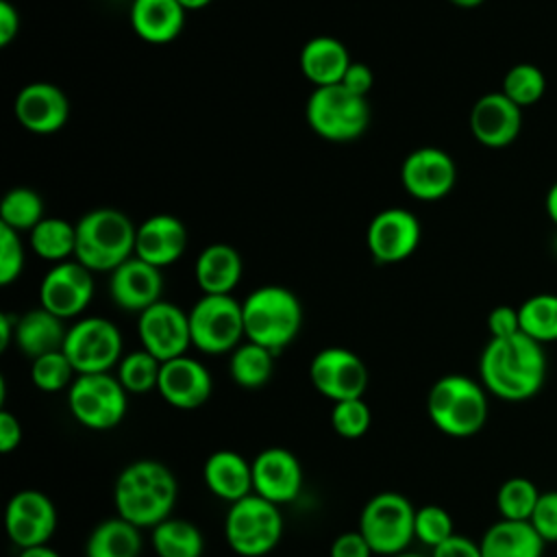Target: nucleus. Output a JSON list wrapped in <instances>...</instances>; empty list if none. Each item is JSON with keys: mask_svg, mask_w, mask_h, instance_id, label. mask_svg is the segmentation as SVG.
<instances>
[{"mask_svg": "<svg viewBox=\"0 0 557 557\" xmlns=\"http://www.w3.org/2000/svg\"><path fill=\"white\" fill-rule=\"evenodd\" d=\"M481 383L503 400H527L546 379V355L540 342L524 333L490 337L479 359Z\"/></svg>", "mask_w": 557, "mask_h": 557, "instance_id": "nucleus-1", "label": "nucleus"}, {"mask_svg": "<svg viewBox=\"0 0 557 557\" xmlns=\"http://www.w3.org/2000/svg\"><path fill=\"white\" fill-rule=\"evenodd\" d=\"M176 479L159 461L141 459L126 466L113 490L117 516L126 522L141 527H157L170 518L176 503Z\"/></svg>", "mask_w": 557, "mask_h": 557, "instance_id": "nucleus-2", "label": "nucleus"}, {"mask_svg": "<svg viewBox=\"0 0 557 557\" xmlns=\"http://www.w3.org/2000/svg\"><path fill=\"white\" fill-rule=\"evenodd\" d=\"M137 226L117 209L87 211L76 222L74 259L91 272H113L135 255Z\"/></svg>", "mask_w": 557, "mask_h": 557, "instance_id": "nucleus-3", "label": "nucleus"}, {"mask_svg": "<svg viewBox=\"0 0 557 557\" xmlns=\"http://www.w3.org/2000/svg\"><path fill=\"white\" fill-rule=\"evenodd\" d=\"M244 335L274 355L292 344L302 324V307L294 292L283 285H263L242 302Z\"/></svg>", "mask_w": 557, "mask_h": 557, "instance_id": "nucleus-4", "label": "nucleus"}, {"mask_svg": "<svg viewBox=\"0 0 557 557\" xmlns=\"http://www.w3.org/2000/svg\"><path fill=\"white\" fill-rule=\"evenodd\" d=\"M426 411L444 435L470 437L487 420V396L476 381L463 374H446L431 385Z\"/></svg>", "mask_w": 557, "mask_h": 557, "instance_id": "nucleus-5", "label": "nucleus"}, {"mask_svg": "<svg viewBox=\"0 0 557 557\" xmlns=\"http://www.w3.org/2000/svg\"><path fill=\"white\" fill-rule=\"evenodd\" d=\"M309 128L329 141H352L370 124V104L363 96L348 91L342 83L315 87L307 100Z\"/></svg>", "mask_w": 557, "mask_h": 557, "instance_id": "nucleus-6", "label": "nucleus"}, {"mask_svg": "<svg viewBox=\"0 0 557 557\" xmlns=\"http://www.w3.org/2000/svg\"><path fill=\"white\" fill-rule=\"evenodd\" d=\"M228 546L242 557L268 555L283 535V516L278 505L248 494L231 503L224 520Z\"/></svg>", "mask_w": 557, "mask_h": 557, "instance_id": "nucleus-7", "label": "nucleus"}, {"mask_svg": "<svg viewBox=\"0 0 557 557\" xmlns=\"http://www.w3.org/2000/svg\"><path fill=\"white\" fill-rule=\"evenodd\" d=\"M416 509L398 492H381L372 496L359 516V533L376 555L405 553L416 537Z\"/></svg>", "mask_w": 557, "mask_h": 557, "instance_id": "nucleus-8", "label": "nucleus"}, {"mask_svg": "<svg viewBox=\"0 0 557 557\" xmlns=\"http://www.w3.org/2000/svg\"><path fill=\"white\" fill-rule=\"evenodd\" d=\"M191 346L207 355L233 352L244 335V311L231 294H202L187 311Z\"/></svg>", "mask_w": 557, "mask_h": 557, "instance_id": "nucleus-9", "label": "nucleus"}, {"mask_svg": "<svg viewBox=\"0 0 557 557\" xmlns=\"http://www.w3.org/2000/svg\"><path fill=\"white\" fill-rule=\"evenodd\" d=\"M72 416L87 429L107 431L126 416V389L109 372L78 374L67 392Z\"/></svg>", "mask_w": 557, "mask_h": 557, "instance_id": "nucleus-10", "label": "nucleus"}, {"mask_svg": "<svg viewBox=\"0 0 557 557\" xmlns=\"http://www.w3.org/2000/svg\"><path fill=\"white\" fill-rule=\"evenodd\" d=\"M63 352L76 374L109 372L122 359V335L107 318H83L67 329Z\"/></svg>", "mask_w": 557, "mask_h": 557, "instance_id": "nucleus-11", "label": "nucleus"}, {"mask_svg": "<svg viewBox=\"0 0 557 557\" xmlns=\"http://www.w3.org/2000/svg\"><path fill=\"white\" fill-rule=\"evenodd\" d=\"M309 379L324 398L352 400L361 398L368 387V368L352 350L331 346L311 359Z\"/></svg>", "mask_w": 557, "mask_h": 557, "instance_id": "nucleus-12", "label": "nucleus"}, {"mask_svg": "<svg viewBox=\"0 0 557 557\" xmlns=\"http://www.w3.org/2000/svg\"><path fill=\"white\" fill-rule=\"evenodd\" d=\"M137 333L141 348L154 355L161 363L185 355L191 346L189 315L168 300H159L139 313Z\"/></svg>", "mask_w": 557, "mask_h": 557, "instance_id": "nucleus-13", "label": "nucleus"}, {"mask_svg": "<svg viewBox=\"0 0 557 557\" xmlns=\"http://www.w3.org/2000/svg\"><path fill=\"white\" fill-rule=\"evenodd\" d=\"M94 272L81 261H61L46 272L39 285V302L50 313L65 318H76L87 309L94 296Z\"/></svg>", "mask_w": 557, "mask_h": 557, "instance_id": "nucleus-14", "label": "nucleus"}, {"mask_svg": "<svg viewBox=\"0 0 557 557\" xmlns=\"http://www.w3.org/2000/svg\"><path fill=\"white\" fill-rule=\"evenodd\" d=\"M457 181L453 157L435 146H422L409 152L400 165V183L405 191L418 200L433 202L444 198Z\"/></svg>", "mask_w": 557, "mask_h": 557, "instance_id": "nucleus-15", "label": "nucleus"}, {"mask_svg": "<svg viewBox=\"0 0 557 557\" xmlns=\"http://www.w3.org/2000/svg\"><path fill=\"white\" fill-rule=\"evenodd\" d=\"M422 228L418 218L400 207L379 211L366 231L370 255L379 263H398L411 257L420 244Z\"/></svg>", "mask_w": 557, "mask_h": 557, "instance_id": "nucleus-16", "label": "nucleus"}, {"mask_svg": "<svg viewBox=\"0 0 557 557\" xmlns=\"http://www.w3.org/2000/svg\"><path fill=\"white\" fill-rule=\"evenodd\" d=\"M13 113L26 131L35 135H52L65 126L70 117V100L57 85L35 81L17 91Z\"/></svg>", "mask_w": 557, "mask_h": 557, "instance_id": "nucleus-17", "label": "nucleus"}, {"mask_svg": "<svg viewBox=\"0 0 557 557\" xmlns=\"http://www.w3.org/2000/svg\"><path fill=\"white\" fill-rule=\"evenodd\" d=\"M302 487V468L294 453L281 446L261 450L252 461V494L283 505L294 500Z\"/></svg>", "mask_w": 557, "mask_h": 557, "instance_id": "nucleus-18", "label": "nucleus"}, {"mask_svg": "<svg viewBox=\"0 0 557 557\" xmlns=\"http://www.w3.org/2000/svg\"><path fill=\"white\" fill-rule=\"evenodd\" d=\"M522 128V111L503 91L483 94L470 109V133L485 148L509 146Z\"/></svg>", "mask_w": 557, "mask_h": 557, "instance_id": "nucleus-19", "label": "nucleus"}, {"mask_svg": "<svg viewBox=\"0 0 557 557\" xmlns=\"http://www.w3.org/2000/svg\"><path fill=\"white\" fill-rule=\"evenodd\" d=\"M161 292H163L161 268L135 255L126 259L122 265H117L109 278L111 300L120 309L133 311V313H141L154 302H159Z\"/></svg>", "mask_w": 557, "mask_h": 557, "instance_id": "nucleus-20", "label": "nucleus"}, {"mask_svg": "<svg viewBox=\"0 0 557 557\" xmlns=\"http://www.w3.org/2000/svg\"><path fill=\"white\" fill-rule=\"evenodd\" d=\"M157 389L168 405L176 409H196L209 400L213 383L209 370L200 361L181 355L161 363Z\"/></svg>", "mask_w": 557, "mask_h": 557, "instance_id": "nucleus-21", "label": "nucleus"}, {"mask_svg": "<svg viewBox=\"0 0 557 557\" xmlns=\"http://www.w3.org/2000/svg\"><path fill=\"white\" fill-rule=\"evenodd\" d=\"M187 248L185 224L170 213H154L137 226L135 235V257L165 268L183 257Z\"/></svg>", "mask_w": 557, "mask_h": 557, "instance_id": "nucleus-22", "label": "nucleus"}, {"mask_svg": "<svg viewBox=\"0 0 557 557\" xmlns=\"http://www.w3.org/2000/svg\"><path fill=\"white\" fill-rule=\"evenodd\" d=\"M350 63L348 48L329 35L311 37L300 50V72L313 87L339 85Z\"/></svg>", "mask_w": 557, "mask_h": 557, "instance_id": "nucleus-23", "label": "nucleus"}, {"mask_svg": "<svg viewBox=\"0 0 557 557\" xmlns=\"http://www.w3.org/2000/svg\"><path fill=\"white\" fill-rule=\"evenodd\" d=\"M185 9L178 0H133L131 26L148 44H168L176 39L185 24Z\"/></svg>", "mask_w": 557, "mask_h": 557, "instance_id": "nucleus-24", "label": "nucleus"}, {"mask_svg": "<svg viewBox=\"0 0 557 557\" xmlns=\"http://www.w3.org/2000/svg\"><path fill=\"white\" fill-rule=\"evenodd\" d=\"M202 479L209 492L228 503L252 494V463L235 450H215L209 455L202 468Z\"/></svg>", "mask_w": 557, "mask_h": 557, "instance_id": "nucleus-25", "label": "nucleus"}, {"mask_svg": "<svg viewBox=\"0 0 557 557\" xmlns=\"http://www.w3.org/2000/svg\"><path fill=\"white\" fill-rule=\"evenodd\" d=\"M544 540L529 520H505L494 522L481 537L483 557H542Z\"/></svg>", "mask_w": 557, "mask_h": 557, "instance_id": "nucleus-26", "label": "nucleus"}, {"mask_svg": "<svg viewBox=\"0 0 557 557\" xmlns=\"http://www.w3.org/2000/svg\"><path fill=\"white\" fill-rule=\"evenodd\" d=\"M244 272L239 252L228 244H211L196 259V283L202 294H231Z\"/></svg>", "mask_w": 557, "mask_h": 557, "instance_id": "nucleus-27", "label": "nucleus"}, {"mask_svg": "<svg viewBox=\"0 0 557 557\" xmlns=\"http://www.w3.org/2000/svg\"><path fill=\"white\" fill-rule=\"evenodd\" d=\"M65 335L67 331L63 329V320L44 307L30 309L17 318L15 344L30 359L63 350Z\"/></svg>", "mask_w": 557, "mask_h": 557, "instance_id": "nucleus-28", "label": "nucleus"}, {"mask_svg": "<svg viewBox=\"0 0 557 557\" xmlns=\"http://www.w3.org/2000/svg\"><path fill=\"white\" fill-rule=\"evenodd\" d=\"M141 535L139 529L124 518L102 520L85 544L87 557H139Z\"/></svg>", "mask_w": 557, "mask_h": 557, "instance_id": "nucleus-29", "label": "nucleus"}, {"mask_svg": "<svg viewBox=\"0 0 557 557\" xmlns=\"http://www.w3.org/2000/svg\"><path fill=\"white\" fill-rule=\"evenodd\" d=\"M30 248L37 257L61 263L76 250V224H70L63 218L50 215L44 218L30 233H28Z\"/></svg>", "mask_w": 557, "mask_h": 557, "instance_id": "nucleus-30", "label": "nucleus"}, {"mask_svg": "<svg viewBox=\"0 0 557 557\" xmlns=\"http://www.w3.org/2000/svg\"><path fill=\"white\" fill-rule=\"evenodd\" d=\"M152 548L159 557H200L205 542L189 520L168 518L152 529Z\"/></svg>", "mask_w": 557, "mask_h": 557, "instance_id": "nucleus-31", "label": "nucleus"}, {"mask_svg": "<svg viewBox=\"0 0 557 557\" xmlns=\"http://www.w3.org/2000/svg\"><path fill=\"white\" fill-rule=\"evenodd\" d=\"M274 368V352L255 344V342H242L233 352H231V376L239 387L246 389H257L263 387Z\"/></svg>", "mask_w": 557, "mask_h": 557, "instance_id": "nucleus-32", "label": "nucleus"}, {"mask_svg": "<svg viewBox=\"0 0 557 557\" xmlns=\"http://www.w3.org/2000/svg\"><path fill=\"white\" fill-rule=\"evenodd\" d=\"M520 333L546 344L557 342V294H535L518 307Z\"/></svg>", "mask_w": 557, "mask_h": 557, "instance_id": "nucleus-33", "label": "nucleus"}, {"mask_svg": "<svg viewBox=\"0 0 557 557\" xmlns=\"http://www.w3.org/2000/svg\"><path fill=\"white\" fill-rule=\"evenodd\" d=\"M44 200L30 187H13L0 202V224L13 231H33L44 220Z\"/></svg>", "mask_w": 557, "mask_h": 557, "instance_id": "nucleus-34", "label": "nucleus"}, {"mask_svg": "<svg viewBox=\"0 0 557 557\" xmlns=\"http://www.w3.org/2000/svg\"><path fill=\"white\" fill-rule=\"evenodd\" d=\"M161 372V361L148 350H133L124 355L117 363V379L126 392L146 394L157 387Z\"/></svg>", "mask_w": 557, "mask_h": 557, "instance_id": "nucleus-35", "label": "nucleus"}, {"mask_svg": "<svg viewBox=\"0 0 557 557\" xmlns=\"http://www.w3.org/2000/svg\"><path fill=\"white\" fill-rule=\"evenodd\" d=\"M500 91L522 109L542 100L546 91V76L533 63H516L507 70Z\"/></svg>", "mask_w": 557, "mask_h": 557, "instance_id": "nucleus-36", "label": "nucleus"}, {"mask_svg": "<svg viewBox=\"0 0 557 557\" xmlns=\"http://www.w3.org/2000/svg\"><path fill=\"white\" fill-rule=\"evenodd\" d=\"M542 492L524 476L507 479L496 492V507L505 520H531Z\"/></svg>", "mask_w": 557, "mask_h": 557, "instance_id": "nucleus-37", "label": "nucleus"}, {"mask_svg": "<svg viewBox=\"0 0 557 557\" xmlns=\"http://www.w3.org/2000/svg\"><path fill=\"white\" fill-rule=\"evenodd\" d=\"M74 372L76 370L72 368L70 359L65 357L63 350L41 355V357L33 359V366H30V379H33L35 387H39L41 392H59V389L72 385Z\"/></svg>", "mask_w": 557, "mask_h": 557, "instance_id": "nucleus-38", "label": "nucleus"}, {"mask_svg": "<svg viewBox=\"0 0 557 557\" xmlns=\"http://www.w3.org/2000/svg\"><path fill=\"white\" fill-rule=\"evenodd\" d=\"M370 420H372V413L363 398L333 403L331 424L335 433L344 440H357L366 435V431L370 429Z\"/></svg>", "mask_w": 557, "mask_h": 557, "instance_id": "nucleus-39", "label": "nucleus"}, {"mask_svg": "<svg viewBox=\"0 0 557 557\" xmlns=\"http://www.w3.org/2000/svg\"><path fill=\"white\" fill-rule=\"evenodd\" d=\"M416 537L435 548L442 542H446L450 535H455L453 531V518L450 513L440 507V505H422L420 509H416V524H413Z\"/></svg>", "mask_w": 557, "mask_h": 557, "instance_id": "nucleus-40", "label": "nucleus"}, {"mask_svg": "<svg viewBox=\"0 0 557 557\" xmlns=\"http://www.w3.org/2000/svg\"><path fill=\"white\" fill-rule=\"evenodd\" d=\"M4 529H7L9 540L20 548L41 546L54 533V527L44 524L39 520H33V518H28V516L11 509V507H7V511H4Z\"/></svg>", "mask_w": 557, "mask_h": 557, "instance_id": "nucleus-41", "label": "nucleus"}, {"mask_svg": "<svg viewBox=\"0 0 557 557\" xmlns=\"http://www.w3.org/2000/svg\"><path fill=\"white\" fill-rule=\"evenodd\" d=\"M24 270V246L20 233L0 224V285L13 283Z\"/></svg>", "mask_w": 557, "mask_h": 557, "instance_id": "nucleus-42", "label": "nucleus"}, {"mask_svg": "<svg viewBox=\"0 0 557 557\" xmlns=\"http://www.w3.org/2000/svg\"><path fill=\"white\" fill-rule=\"evenodd\" d=\"M529 522L544 542H557V490L540 494Z\"/></svg>", "mask_w": 557, "mask_h": 557, "instance_id": "nucleus-43", "label": "nucleus"}, {"mask_svg": "<svg viewBox=\"0 0 557 557\" xmlns=\"http://www.w3.org/2000/svg\"><path fill=\"white\" fill-rule=\"evenodd\" d=\"M487 331L492 337H509V335L520 333L518 309H513L509 305L494 307L487 315Z\"/></svg>", "mask_w": 557, "mask_h": 557, "instance_id": "nucleus-44", "label": "nucleus"}, {"mask_svg": "<svg viewBox=\"0 0 557 557\" xmlns=\"http://www.w3.org/2000/svg\"><path fill=\"white\" fill-rule=\"evenodd\" d=\"M372 548L359 531H346L331 544V557H372Z\"/></svg>", "mask_w": 557, "mask_h": 557, "instance_id": "nucleus-45", "label": "nucleus"}, {"mask_svg": "<svg viewBox=\"0 0 557 557\" xmlns=\"http://www.w3.org/2000/svg\"><path fill=\"white\" fill-rule=\"evenodd\" d=\"M342 85H344L348 91H352V94L366 98V96L370 94L372 85H374V74H372V70H370L366 63L352 61V63L348 65L344 78H342Z\"/></svg>", "mask_w": 557, "mask_h": 557, "instance_id": "nucleus-46", "label": "nucleus"}, {"mask_svg": "<svg viewBox=\"0 0 557 557\" xmlns=\"http://www.w3.org/2000/svg\"><path fill=\"white\" fill-rule=\"evenodd\" d=\"M431 557H483L481 546L466 535H450L446 542L433 548Z\"/></svg>", "mask_w": 557, "mask_h": 557, "instance_id": "nucleus-47", "label": "nucleus"}, {"mask_svg": "<svg viewBox=\"0 0 557 557\" xmlns=\"http://www.w3.org/2000/svg\"><path fill=\"white\" fill-rule=\"evenodd\" d=\"M22 442V424L20 420L7 411L0 409V453H11L13 448H17Z\"/></svg>", "mask_w": 557, "mask_h": 557, "instance_id": "nucleus-48", "label": "nucleus"}, {"mask_svg": "<svg viewBox=\"0 0 557 557\" xmlns=\"http://www.w3.org/2000/svg\"><path fill=\"white\" fill-rule=\"evenodd\" d=\"M20 33V13L9 0H0V46H9Z\"/></svg>", "mask_w": 557, "mask_h": 557, "instance_id": "nucleus-49", "label": "nucleus"}, {"mask_svg": "<svg viewBox=\"0 0 557 557\" xmlns=\"http://www.w3.org/2000/svg\"><path fill=\"white\" fill-rule=\"evenodd\" d=\"M15 326H17V318H11L9 313L0 315V350H4L11 339H15Z\"/></svg>", "mask_w": 557, "mask_h": 557, "instance_id": "nucleus-50", "label": "nucleus"}, {"mask_svg": "<svg viewBox=\"0 0 557 557\" xmlns=\"http://www.w3.org/2000/svg\"><path fill=\"white\" fill-rule=\"evenodd\" d=\"M544 205H546V213H548L550 222L557 226V181L546 191V202Z\"/></svg>", "mask_w": 557, "mask_h": 557, "instance_id": "nucleus-51", "label": "nucleus"}, {"mask_svg": "<svg viewBox=\"0 0 557 557\" xmlns=\"http://www.w3.org/2000/svg\"><path fill=\"white\" fill-rule=\"evenodd\" d=\"M17 557H61V555L57 550H52L48 544H41V546L22 548V553Z\"/></svg>", "mask_w": 557, "mask_h": 557, "instance_id": "nucleus-52", "label": "nucleus"}, {"mask_svg": "<svg viewBox=\"0 0 557 557\" xmlns=\"http://www.w3.org/2000/svg\"><path fill=\"white\" fill-rule=\"evenodd\" d=\"M183 4L185 11H198V9H205L211 0H178Z\"/></svg>", "mask_w": 557, "mask_h": 557, "instance_id": "nucleus-53", "label": "nucleus"}, {"mask_svg": "<svg viewBox=\"0 0 557 557\" xmlns=\"http://www.w3.org/2000/svg\"><path fill=\"white\" fill-rule=\"evenodd\" d=\"M448 2H453L455 7H461V9H474V7L483 4L485 0H448Z\"/></svg>", "mask_w": 557, "mask_h": 557, "instance_id": "nucleus-54", "label": "nucleus"}, {"mask_svg": "<svg viewBox=\"0 0 557 557\" xmlns=\"http://www.w3.org/2000/svg\"><path fill=\"white\" fill-rule=\"evenodd\" d=\"M392 557H422V555H416V553H398V555H392Z\"/></svg>", "mask_w": 557, "mask_h": 557, "instance_id": "nucleus-55", "label": "nucleus"}, {"mask_svg": "<svg viewBox=\"0 0 557 557\" xmlns=\"http://www.w3.org/2000/svg\"><path fill=\"white\" fill-rule=\"evenodd\" d=\"M555 252H557V239H555Z\"/></svg>", "mask_w": 557, "mask_h": 557, "instance_id": "nucleus-56", "label": "nucleus"}]
</instances>
